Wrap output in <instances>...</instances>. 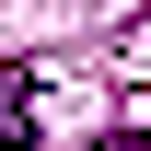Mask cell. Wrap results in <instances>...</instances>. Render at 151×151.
Here are the masks:
<instances>
[{
    "label": "cell",
    "mask_w": 151,
    "mask_h": 151,
    "mask_svg": "<svg viewBox=\"0 0 151 151\" xmlns=\"http://www.w3.org/2000/svg\"><path fill=\"white\" fill-rule=\"evenodd\" d=\"M0 151H35V70H0Z\"/></svg>",
    "instance_id": "1"
}]
</instances>
